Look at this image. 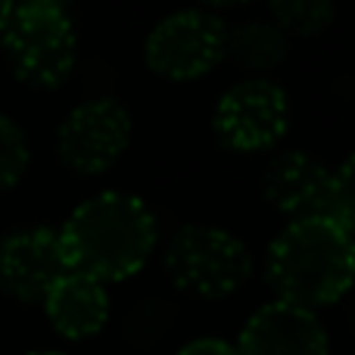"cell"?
I'll use <instances>...</instances> for the list:
<instances>
[{
  "mask_svg": "<svg viewBox=\"0 0 355 355\" xmlns=\"http://www.w3.org/2000/svg\"><path fill=\"white\" fill-rule=\"evenodd\" d=\"M175 306L168 300H141L128 315H125V340L137 349H150V346L162 343L168 337V331L175 327Z\"/></svg>",
  "mask_w": 355,
  "mask_h": 355,
  "instance_id": "obj_14",
  "label": "cell"
},
{
  "mask_svg": "<svg viewBox=\"0 0 355 355\" xmlns=\"http://www.w3.org/2000/svg\"><path fill=\"white\" fill-rule=\"evenodd\" d=\"M66 275L60 237L53 227H22L0 240V290L22 306H41Z\"/></svg>",
  "mask_w": 355,
  "mask_h": 355,
  "instance_id": "obj_8",
  "label": "cell"
},
{
  "mask_svg": "<svg viewBox=\"0 0 355 355\" xmlns=\"http://www.w3.org/2000/svg\"><path fill=\"white\" fill-rule=\"evenodd\" d=\"M227 25L212 10H178L159 19L144 41V62L166 81H193L225 60Z\"/></svg>",
  "mask_w": 355,
  "mask_h": 355,
  "instance_id": "obj_5",
  "label": "cell"
},
{
  "mask_svg": "<svg viewBox=\"0 0 355 355\" xmlns=\"http://www.w3.org/2000/svg\"><path fill=\"white\" fill-rule=\"evenodd\" d=\"M131 144V112L112 97L78 103L56 131V156L75 175H103Z\"/></svg>",
  "mask_w": 355,
  "mask_h": 355,
  "instance_id": "obj_7",
  "label": "cell"
},
{
  "mask_svg": "<svg viewBox=\"0 0 355 355\" xmlns=\"http://www.w3.org/2000/svg\"><path fill=\"white\" fill-rule=\"evenodd\" d=\"M56 237L66 271L106 287L135 277L150 262L159 227L144 200L122 190H103L78 202Z\"/></svg>",
  "mask_w": 355,
  "mask_h": 355,
  "instance_id": "obj_1",
  "label": "cell"
},
{
  "mask_svg": "<svg viewBox=\"0 0 355 355\" xmlns=\"http://www.w3.org/2000/svg\"><path fill=\"white\" fill-rule=\"evenodd\" d=\"M312 215L331 221L352 234L355 225V190H352V159H346L337 172H327V181L318 193Z\"/></svg>",
  "mask_w": 355,
  "mask_h": 355,
  "instance_id": "obj_15",
  "label": "cell"
},
{
  "mask_svg": "<svg viewBox=\"0 0 355 355\" xmlns=\"http://www.w3.org/2000/svg\"><path fill=\"white\" fill-rule=\"evenodd\" d=\"M0 47L12 75L37 91L60 87L78 56L72 19L53 6H12L0 31Z\"/></svg>",
  "mask_w": 355,
  "mask_h": 355,
  "instance_id": "obj_4",
  "label": "cell"
},
{
  "mask_svg": "<svg viewBox=\"0 0 355 355\" xmlns=\"http://www.w3.org/2000/svg\"><path fill=\"white\" fill-rule=\"evenodd\" d=\"M234 349L237 355H327V331L315 312L275 300L250 315Z\"/></svg>",
  "mask_w": 355,
  "mask_h": 355,
  "instance_id": "obj_9",
  "label": "cell"
},
{
  "mask_svg": "<svg viewBox=\"0 0 355 355\" xmlns=\"http://www.w3.org/2000/svg\"><path fill=\"white\" fill-rule=\"evenodd\" d=\"M327 181V168L306 150H281L262 172V196L271 209L293 218L312 215L318 193Z\"/></svg>",
  "mask_w": 355,
  "mask_h": 355,
  "instance_id": "obj_11",
  "label": "cell"
},
{
  "mask_svg": "<svg viewBox=\"0 0 355 355\" xmlns=\"http://www.w3.org/2000/svg\"><path fill=\"white\" fill-rule=\"evenodd\" d=\"M16 6H53V10H66L72 0H12Z\"/></svg>",
  "mask_w": 355,
  "mask_h": 355,
  "instance_id": "obj_18",
  "label": "cell"
},
{
  "mask_svg": "<svg viewBox=\"0 0 355 355\" xmlns=\"http://www.w3.org/2000/svg\"><path fill=\"white\" fill-rule=\"evenodd\" d=\"M206 6H215V10H225V6H243V3H252V0H202Z\"/></svg>",
  "mask_w": 355,
  "mask_h": 355,
  "instance_id": "obj_19",
  "label": "cell"
},
{
  "mask_svg": "<svg viewBox=\"0 0 355 355\" xmlns=\"http://www.w3.org/2000/svg\"><path fill=\"white\" fill-rule=\"evenodd\" d=\"M178 355H237V349H234V343H227L221 337H196L190 343H184Z\"/></svg>",
  "mask_w": 355,
  "mask_h": 355,
  "instance_id": "obj_17",
  "label": "cell"
},
{
  "mask_svg": "<svg viewBox=\"0 0 355 355\" xmlns=\"http://www.w3.org/2000/svg\"><path fill=\"white\" fill-rule=\"evenodd\" d=\"M271 22L287 37H318L334 25V0H268Z\"/></svg>",
  "mask_w": 355,
  "mask_h": 355,
  "instance_id": "obj_13",
  "label": "cell"
},
{
  "mask_svg": "<svg viewBox=\"0 0 355 355\" xmlns=\"http://www.w3.org/2000/svg\"><path fill=\"white\" fill-rule=\"evenodd\" d=\"M287 53L290 37L271 19H250L227 28L225 60H231L250 78H265L268 72H275L287 60Z\"/></svg>",
  "mask_w": 355,
  "mask_h": 355,
  "instance_id": "obj_12",
  "label": "cell"
},
{
  "mask_svg": "<svg viewBox=\"0 0 355 355\" xmlns=\"http://www.w3.org/2000/svg\"><path fill=\"white\" fill-rule=\"evenodd\" d=\"M168 281L196 300H227L252 277V252L237 234L215 225H181L162 252Z\"/></svg>",
  "mask_w": 355,
  "mask_h": 355,
  "instance_id": "obj_3",
  "label": "cell"
},
{
  "mask_svg": "<svg viewBox=\"0 0 355 355\" xmlns=\"http://www.w3.org/2000/svg\"><path fill=\"white\" fill-rule=\"evenodd\" d=\"M352 271V234L318 215L293 218L265 252V281L277 302L306 312H318L343 300Z\"/></svg>",
  "mask_w": 355,
  "mask_h": 355,
  "instance_id": "obj_2",
  "label": "cell"
},
{
  "mask_svg": "<svg viewBox=\"0 0 355 355\" xmlns=\"http://www.w3.org/2000/svg\"><path fill=\"white\" fill-rule=\"evenodd\" d=\"M47 321L60 337L66 340H91L110 321V293L103 284L85 275L66 271L44 296Z\"/></svg>",
  "mask_w": 355,
  "mask_h": 355,
  "instance_id": "obj_10",
  "label": "cell"
},
{
  "mask_svg": "<svg viewBox=\"0 0 355 355\" xmlns=\"http://www.w3.org/2000/svg\"><path fill=\"white\" fill-rule=\"evenodd\" d=\"M290 128V100L277 81L243 78L218 97L212 131L231 153H262L284 141Z\"/></svg>",
  "mask_w": 355,
  "mask_h": 355,
  "instance_id": "obj_6",
  "label": "cell"
},
{
  "mask_svg": "<svg viewBox=\"0 0 355 355\" xmlns=\"http://www.w3.org/2000/svg\"><path fill=\"white\" fill-rule=\"evenodd\" d=\"M28 166L31 150L25 141V131L6 112H0V193L16 187L28 172Z\"/></svg>",
  "mask_w": 355,
  "mask_h": 355,
  "instance_id": "obj_16",
  "label": "cell"
},
{
  "mask_svg": "<svg viewBox=\"0 0 355 355\" xmlns=\"http://www.w3.org/2000/svg\"><path fill=\"white\" fill-rule=\"evenodd\" d=\"M12 0H0V31H3V25H6V19H10V12H12Z\"/></svg>",
  "mask_w": 355,
  "mask_h": 355,
  "instance_id": "obj_20",
  "label": "cell"
},
{
  "mask_svg": "<svg viewBox=\"0 0 355 355\" xmlns=\"http://www.w3.org/2000/svg\"><path fill=\"white\" fill-rule=\"evenodd\" d=\"M28 355H66V352H53V349H37V352H28Z\"/></svg>",
  "mask_w": 355,
  "mask_h": 355,
  "instance_id": "obj_21",
  "label": "cell"
}]
</instances>
